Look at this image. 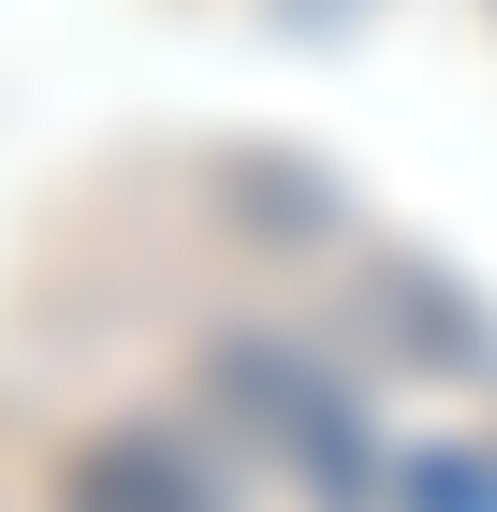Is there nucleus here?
<instances>
[{"instance_id":"obj_3","label":"nucleus","mask_w":497,"mask_h":512,"mask_svg":"<svg viewBox=\"0 0 497 512\" xmlns=\"http://www.w3.org/2000/svg\"><path fill=\"white\" fill-rule=\"evenodd\" d=\"M381 308H410V337H395V352H424V366H483V308H468V293H439L424 264H381Z\"/></svg>"},{"instance_id":"obj_2","label":"nucleus","mask_w":497,"mask_h":512,"mask_svg":"<svg viewBox=\"0 0 497 512\" xmlns=\"http://www.w3.org/2000/svg\"><path fill=\"white\" fill-rule=\"evenodd\" d=\"M59 512H220V469L161 425H103L59 454Z\"/></svg>"},{"instance_id":"obj_4","label":"nucleus","mask_w":497,"mask_h":512,"mask_svg":"<svg viewBox=\"0 0 497 512\" xmlns=\"http://www.w3.org/2000/svg\"><path fill=\"white\" fill-rule=\"evenodd\" d=\"M410 512H497V469H439V454H410Z\"/></svg>"},{"instance_id":"obj_1","label":"nucleus","mask_w":497,"mask_h":512,"mask_svg":"<svg viewBox=\"0 0 497 512\" xmlns=\"http://www.w3.org/2000/svg\"><path fill=\"white\" fill-rule=\"evenodd\" d=\"M205 395H220L234 425L293 439V469L322 483V498H366V483H381V454H366V425H351V395L322 381V366H307L293 337H264V322H234V337H205Z\"/></svg>"}]
</instances>
